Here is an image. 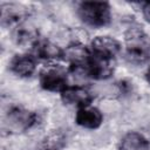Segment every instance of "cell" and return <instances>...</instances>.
Masks as SVG:
<instances>
[{
  "mask_svg": "<svg viewBox=\"0 0 150 150\" xmlns=\"http://www.w3.org/2000/svg\"><path fill=\"white\" fill-rule=\"evenodd\" d=\"M39 114L22 105H12L5 114L4 124L12 134H23L39 123Z\"/></svg>",
  "mask_w": 150,
  "mask_h": 150,
  "instance_id": "obj_4",
  "label": "cell"
},
{
  "mask_svg": "<svg viewBox=\"0 0 150 150\" xmlns=\"http://www.w3.org/2000/svg\"><path fill=\"white\" fill-rule=\"evenodd\" d=\"M11 35H12V41L18 47L27 49L28 52H30L34 48V46L38 43V41L42 38L40 35L38 27L29 23L28 21L11 29Z\"/></svg>",
  "mask_w": 150,
  "mask_h": 150,
  "instance_id": "obj_11",
  "label": "cell"
},
{
  "mask_svg": "<svg viewBox=\"0 0 150 150\" xmlns=\"http://www.w3.org/2000/svg\"><path fill=\"white\" fill-rule=\"evenodd\" d=\"M94 98L95 95L93 89L84 83H71L60 94L61 102L64 105L73 107L75 109L91 104Z\"/></svg>",
  "mask_w": 150,
  "mask_h": 150,
  "instance_id": "obj_6",
  "label": "cell"
},
{
  "mask_svg": "<svg viewBox=\"0 0 150 150\" xmlns=\"http://www.w3.org/2000/svg\"><path fill=\"white\" fill-rule=\"evenodd\" d=\"M62 137L60 135H52L45 139L40 150H62Z\"/></svg>",
  "mask_w": 150,
  "mask_h": 150,
  "instance_id": "obj_14",
  "label": "cell"
},
{
  "mask_svg": "<svg viewBox=\"0 0 150 150\" xmlns=\"http://www.w3.org/2000/svg\"><path fill=\"white\" fill-rule=\"evenodd\" d=\"M139 7H141L139 8L141 9V14L144 18V20L150 22V1L139 4Z\"/></svg>",
  "mask_w": 150,
  "mask_h": 150,
  "instance_id": "obj_15",
  "label": "cell"
},
{
  "mask_svg": "<svg viewBox=\"0 0 150 150\" xmlns=\"http://www.w3.org/2000/svg\"><path fill=\"white\" fill-rule=\"evenodd\" d=\"M29 9L16 2H2L0 6V20L1 25L6 28H15L16 26L28 21Z\"/></svg>",
  "mask_w": 150,
  "mask_h": 150,
  "instance_id": "obj_9",
  "label": "cell"
},
{
  "mask_svg": "<svg viewBox=\"0 0 150 150\" xmlns=\"http://www.w3.org/2000/svg\"><path fill=\"white\" fill-rule=\"evenodd\" d=\"M38 83L43 91L60 95L71 84L69 69L62 62L46 63L38 73Z\"/></svg>",
  "mask_w": 150,
  "mask_h": 150,
  "instance_id": "obj_3",
  "label": "cell"
},
{
  "mask_svg": "<svg viewBox=\"0 0 150 150\" xmlns=\"http://www.w3.org/2000/svg\"><path fill=\"white\" fill-rule=\"evenodd\" d=\"M117 150H150V141L139 131H128L121 137Z\"/></svg>",
  "mask_w": 150,
  "mask_h": 150,
  "instance_id": "obj_13",
  "label": "cell"
},
{
  "mask_svg": "<svg viewBox=\"0 0 150 150\" xmlns=\"http://www.w3.org/2000/svg\"><path fill=\"white\" fill-rule=\"evenodd\" d=\"M104 121V115L102 110L91 104L77 108L74 115V122L77 127L86 130H97L101 128Z\"/></svg>",
  "mask_w": 150,
  "mask_h": 150,
  "instance_id": "obj_10",
  "label": "cell"
},
{
  "mask_svg": "<svg viewBox=\"0 0 150 150\" xmlns=\"http://www.w3.org/2000/svg\"><path fill=\"white\" fill-rule=\"evenodd\" d=\"M122 56L132 66H143L150 61V38L142 26L130 23L123 33Z\"/></svg>",
  "mask_w": 150,
  "mask_h": 150,
  "instance_id": "obj_1",
  "label": "cell"
},
{
  "mask_svg": "<svg viewBox=\"0 0 150 150\" xmlns=\"http://www.w3.org/2000/svg\"><path fill=\"white\" fill-rule=\"evenodd\" d=\"M88 46L93 54L115 60L118 55H122L123 49L122 42L111 35H96L89 40Z\"/></svg>",
  "mask_w": 150,
  "mask_h": 150,
  "instance_id": "obj_8",
  "label": "cell"
},
{
  "mask_svg": "<svg viewBox=\"0 0 150 150\" xmlns=\"http://www.w3.org/2000/svg\"><path fill=\"white\" fill-rule=\"evenodd\" d=\"M144 80H145V82L150 86V64L146 67V69H145V71H144Z\"/></svg>",
  "mask_w": 150,
  "mask_h": 150,
  "instance_id": "obj_16",
  "label": "cell"
},
{
  "mask_svg": "<svg viewBox=\"0 0 150 150\" xmlns=\"http://www.w3.org/2000/svg\"><path fill=\"white\" fill-rule=\"evenodd\" d=\"M91 53V52H90ZM84 81H107L116 69V60L104 56L90 54V57L84 67H76Z\"/></svg>",
  "mask_w": 150,
  "mask_h": 150,
  "instance_id": "obj_5",
  "label": "cell"
},
{
  "mask_svg": "<svg viewBox=\"0 0 150 150\" xmlns=\"http://www.w3.org/2000/svg\"><path fill=\"white\" fill-rule=\"evenodd\" d=\"M39 60L29 52L14 54L8 61V70L19 79H29L36 74Z\"/></svg>",
  "mask_w": 150,
  "mask_h": 150,
  "instance_id": "obj_7",
  "label": "cell"
},
{
  "mask_svg": "<svg viewBox=\"0 0 150 150\" xmlns=\"http://www.w3.org/2000/svg\"><path fill=\"white\" fill-rule=\"evenodd\" d=\"M75 13L80 22L88 28L101 29L112 21V8L107 1H81L76 4Z\"/></svg>",
  "mask_w": 150,
  "mask_h": 150,
  "instance_id": "obj_2",
  "label": "cell"
},
{
  "mask_svg": "<svg viewBox=\"0 0 150 150\" xmlns=\"http://www.w3.org/2000/svg\"><path fill=\"white\" fill-rule=\"evenodd\" d=\"M29 53H32L39 60V62L40 61L46 63L62 62L63 47L49 39L41 38Z\"/></svg>",
  "mask_w": 150,
  "mask_h": 150,
  "instance_id": "obj_12",
  "label": "cell"
}]
</instances>
